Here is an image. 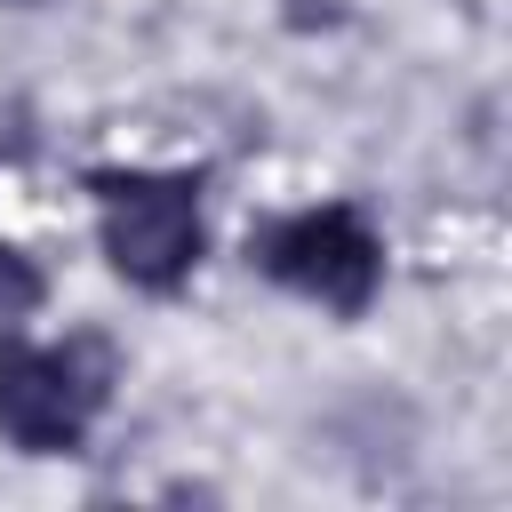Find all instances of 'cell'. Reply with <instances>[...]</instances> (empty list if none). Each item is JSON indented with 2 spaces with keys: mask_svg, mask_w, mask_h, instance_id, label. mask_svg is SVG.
Returning <instances> with one entry per match:
<instances>
[{
  "mask_svg": "<svg viewBox=\"0 0 512 512\" xmlns=\"http://www.w3.org/2000/svg\"><path fill=\"white\" fill-rule=\"evenodd\" d=\"M32 312H40V264L0 240V328H16V320H32Z\"/></svg>",
  "mask_w": 512,
  "mask_h": 512,
  "instance_id": "4",
  "label": "cell"
},
{
  "mask_svg": "<svg viewBox=\"0 0 512 512\" xmlns=\"http://www.w3.org/2000/svg\"><path fill=\"white\" fill-rule=\"evenodd\" d=\"M96 400H104V384H96L72 352H24V344L0 352V432H8L24 456H64V448H80Z\"/></svg>",
  "mask_w": 512,
  "mask_h": 512,
  "instance_id": "3",
  "label": "cell"
},
{
  "mask_svg": "<svg viewBox=\"0 0 512 512\" xmlns=\"http://www.w3.org/2000/svg\"><path fill=\"white\" fill-rule=\"evenodd\" d=\"M256 264L280 288L320 296L328 312H360L376 296V280H384V248L352 208H304V216L264 224L256 232Z\"/></svg>",
  "mask_w": 512,
  "mask_h": 512,
  "instance_id": "2",
  "label": "cell"
},
{
  "mask_svg": "<svg viewBox=\"0 0 512 512\" xmlns=\"http://www.w3.org/2000/svg\"><path fill=\"white\" fill-rule=\"evenodd\" d=\"M104 256L136 288H176L200 264V200L184 176H96Z\"/></svg>",
  "mask_w": 512,
  "mask_h": 512,
  "instance_id": "1",
  "label": "cell"
}]
</instances>
